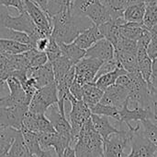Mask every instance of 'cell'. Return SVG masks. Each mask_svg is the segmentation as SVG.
Listing matches in <instances>:
<instances>
[{
    "mask_svg": "<svg viewBox=\"0 0 157 157\" xmlns=\"http://www.w3.org/2000/svg\"><path fill=\"white\" fill-rule=\"evenodd\" d=\"M51 36L58 43H70L85 30L93 25V22L85 16H78L72 12L71 6L51 19Z\"/></svg>",
    "mask_w": 157,
    "mask_h": 157,
    "instance_id": "6da1fadb",
    "label": "cell"
},
{
    "mask_svg": "<svg viewBox=\"0 0 157 157\" xmlns=\"http://www.w3.org/2000/svg\"><path fill=\"white\" fill-rule=\"evenodd\" d=\"M74 149L76 157H104V141L95 130L91 117L82 127Z\"/></svg>",
    "mask_w": 157,
    "mask_h": 157,
    "instance_id": "7a4b0ae2",
    "label": "cell"
},
{
    "mask_svg": "<svg viewBox=\"0 0 157 157\" xmlns=\"http://www.w3.org/2000/svg\"><path fill=\"white\" fill-rule=\"evenodd\" d=\"M131 137V152L127 157H156L157 148L144 135L141 122L136 126L126 125Z\"/></svg>",
    "mask_w": 157,
    "mask_h": 157,
    "instance_id": "3957f363",
    "label": "cell"
},
{
    "mask_svg": "<svg viewBox=\"0 0 157 157\" xmlns=\"http://www.w3.org/2000/svg\"><path fill=\"white\" fill-rule=\"evenodd\" d=\"M66 101L71 105V110L69 112V123L72 128V144H75L79 132L84 126V124L91 117L90 108L85 104L83 100L75 99L69 92L66 96Z\"/></svg>",
    "mask_w": 157,
    "mask_h": 157,
    "instance_id": "277c9868",
    "label": "cell"
},
{
    "mask_svg": "<svg viewBox=\"0 0 157 157\" xmlns=\"http://www.w3.org/2000/svg\"><path fill=\"white\" fill-rule=\"evenodd\" d=\"M58 101L57 87L53 82L36 91L29 105V111L36 114H45L47 109L57 104Z\"/></svg>",
    "mask_w": 157,
    "mask_h": 157,
    "instance_id": "5b68a950",
    "label": "cell"
},
{
    "mask_svg": "<svg viewBox=\"0 0 157 157\" xmlns=\"http://www.w3.org/2000/svg\"><path fill=\"white\" fill-rule=\"evenodd\" d=\"M131 137L129 130L121 129V131L114 133L104 142V157H127L128 149H131Z\"/></svg>",
    "mask_w": 157,
    "mask_h": 157,
    "instance_id": "8992f818",
    "label": "cell"
},
{
    "mask_svg": "<svg viewBox=\"0 0 157 157\" xmlns=\"http://www.w3.org/2000/svg\"><path fill=\"white\" fill-rule=\"evenodd\" d=\"M103 61L93 57H83L75 65V80L80 84L94 82Z\"/></svg>",
    "mask_w": 157,
    "mask_h": 157,
    "instance_id": "52a82bcc",
    "label": "cell"
},
{
    "mask_svg": "<svg viewBox=\"0 0 157 157\" xmlns=\"http://www.w3.org/2000/svg\"><path fill=\"white\" fill-rule=\"evenodd\" d=\"M8 87L9 94L0 95V106H15L25 105L29 106L30 100L28 98L21 83L14 77H9L6 81Z\"/></svg>",
    "mask_w": 157,
    "mask_h": 157,
    "instance_id": "ba28073f",
    "label": "cell"
},
{
    "mask_svg": "<svg viewBox=\"0 0 157 157\" xmlns=\"http://www.w3.org/2000/svg\"><path fill=\"white\" fill-rule=\"evenodd\" d=\"M29 110V106H0V128H13L19 130L22 128L23 118Z\"/></svg>",
    "mask_w": 157,
    "mask_h": 157,
    "instance_id": "9c48e42d",
    "label": "cell"
},
{
    "mask_svg": "<svg viewBox=\"0 0 157 157\" xmlns=\"http://www.w3.org/2000/svg\"><path fill=\"white\" fill-rule=\"evenodd\" d=\"M25 10L38 28L39 31L45 37H50L52 34V22L46 13L33 1L27 0L23 1Z\"/></svg>",
    "mask_w": 157,
    "mask_h": 157,
    "instance_id": "30bf717a",
    "label": "cell"
},
{
    "mask_svg": "<svg viewBox=\"0 0 157 157\" xmlns=\"http://www.w3.org/2000/svg\"><path fill=\"white\" fill-rule=\"evenodd\" d=\"M39 143L42 149L47 150L52 148L58 157L63 155L66 148L71 146V139L61 136L56 131L37 133Z\"/></svg>",
    "mask_w": 157,
    "mask_h": 157,
    "instance_id": "8fae6325",
    "label": "cell"
},
{
    "mask_svg": "<svg viewBox=\"0 0 157 157\" xmlns=\"http://www.w3.org/2000/svg\"><path fill=\"white\" fill-rule=\"evenodd\" d=\"M45 116L52 124L55 131L61 136L71 139L72 143V128L69 121L66 119L65 111H61L57 104H55L47 109Z\"/></svg>",
    "mask_w": 157,
    "mask_h": 157,
    "instance_id": "7c38bea8",
    "label": "cell"
},
{
    "mask_svg": "<svg viewBox=\"0 0 157 157\" xmlns=\"http://www.w3.org/2000/svg\"><path fill=\"white\" fill-rule=\"evenodd\" d=\"M22 127L35 133L55 131L52 124L45 116V114H36L29 110L23 118Z\"/></svg>",
    "mask_w": 157,
    "mask_h": 157,
    "instance_id": "4fadbf2b",
    "label": "cell"
},
{
    "mask_svg": "<svg viewBox=\"0 0 157 157\" xmlns=\"http://www.w3.org/2000/svg\"><path fill=\"white\" fill-rule=\"evenodd\" d=\"M128 96L129 91L123 86L115 83L104 91L103 96L99 103L114 106L120 110L127 102Z\"/></svg>",
    "mask_w": 157,
    "mask_h": 157,
    "instance_id": "5bb4252c",
    "label": "cell"
},
{
    "mask_svg": "<svg viewBox=\"0 0 157 157\" xmlns=\"http://www.w3.org/2000/svg\"><path fill=\"white\" fill-rule=\"evenodd\" d=\"M145 119L154 120L155 119V116L154 111L144 109L142 107H135V108H129L128 102L124 104L121 109H120V123H124L125 125H130L131 122H141Z\"/></svg>",
    "mask_w": 157,
    "mask_h": 157,
    "instance_id": "9a60e30c",
    "label": "cell"
},
{
    "mask_svg": "<svg viewBox=\"0 0 157 157\" xmlns=\"http://www.w3.org/2000/svg\"><path fill=\"white\" fill-rule=\"evenodd\" d=\"M20 131L22 133L25 144L32 155L36 157H58L57 154L52 148L47 149V150H44L41 148L39 143L37 133L30 131L24 127L20 129Z\"/></svg>",
    "mask_w": 157,
    "mask_h": 157,
    "instance_id": "2e32d148",
    "label": "cell"
},
{
    "mask_svg": "<svg viewBox=\"0 0 157 157\" xmlns=\"http://www.w3.org/2000/svg\"><path fill=\"white\" fill-rule=\"evenodd\" d=\"M83 15L88 18L93 24L97 26H99L111 19L108 8L100 0H90Z\"/></svg>",
    "mask_w": 157,
    "mask_h": 157,
    "instance_id": "e0dca14e",
    "label": "cell"
},
{
    "mask_svg": "<svg viewBox=\"0 0 157 157\" xmlns=\"http://www.w3.org/2000/svg\"><path fill=\"white\" fill-rule=\"evenodd\" d=\"M85 56L98 58L103 62L109 61L114 57V46L109 40L102 38L86 50Z\"/></svg>",
    "mask_w": 157,
    "mask_h": 157,
    "instance_id": "ac0fdd59",
    "label": "cell"
},
{
    "mask_svg": "<svg viewBox=\"0 0 157 157\" xmlns=\"http://www.w3.org/2000/svg\"><path fill=\"white\" fill-rule=\"evenodd\" d=\"M27 76L33 77L35 79L37 89L55 82L52 65L50 61L37 68H29L27 71Z\"/></svg>",
    "mask_w": 157,
    "mask_h": 157,
    "instance_id": "d6986e66",
    "label": "cell"
},
{
    "mask_svg": "<svg viewBox=\"0 0 157 157\" xmlns=\"http://www.w3.org/2000/svg\"><path fill=\"white\" fill-rule=\"evenodd\" d=\"M125 22H126V20L124 19V18L122 16L118 19L106 21L105 23H103L98 27L101 34L103 35V37L106 38L107 40H109L114 46L121 35V31H120L121 26L122 24H124Z\"/></svg>",
    "mask_w": 157,
    "mask_h": 157,
    "instance_id": "ffe728a7",
    "label": "cell"
},
{
    "mask_svg": "<svg viewBox=\"0 0 157 157\" xmlns=\"http://www.w3.org/2000/svg\"><path fill=\"white\" fill-rule=\"evenodd\" d=\"M91 120L95 130L101 136L104 142L107 141L110 135L121 131V129H117L116 127H114L109 122V118L106 116L91 114Z\"/></svg>",
    "mask_w": 157,
    "mask_h": 157,
    "instance_id": "44dd1931",
    "label": "cell"
},
{
    "mask_svg": "<svg viewBox=\"0 0 157 157\" xmlns=\"http://www.w3.org/2000/svg\"><path fill=\"white\" fill-rule=\"evenodd\" d=\"M102 38H104V37L101 34L98 27L97 25L93 24L91 27H89L88 29L82 31L75 38L74 43L80 48L86 50L89 47H91L96 42H98V40H100Z\"/></svg>",
    "mask_w": 157,
    "mask_h": 157,
    "instance_id": "7402d4cb",
    "label": "cell"
},
{
    "mask_svg": "<svg viewBox=\"0 0 157 157\" xmlns=\"http://www.w3.org/2000/svg\"><path fill=\"white\" fill-rule=\"evenodd\" d=\"M137 59L139 72L148 84H150L151 77L153 73V60L147 54V48L143 46H137Z\"/></svg>",
    "mask_w": 157,
    "mask_h": 157,
    "instance_id": "603a6c76",
    "label": "cell"
},
{
    "mask_svg": "<svg viewBox=\"0 0 157 157\" xmlns=\"http://www.w3.org/2000/svg\"><path fill=\"white\" fill-rule=\"evenodd\" d=\"M114 57L119 61L121 68L127 72L139 71L137 50L133 51H114Z\"/></svg>",
    "mask_w": 157,
    "mask_h": 157,
    "instance_id": "cb8c5ba5",
    "label": "cell"
},
{
    "mask_svg": "<svg viewBox=\"0 0 157 157\" xmlns=\"http://www.w3.org/2000/svg\"><path fill=\"white\" fill-rule=\"evenodd\" d=\"M104 91L96 86L94 82L86 83L83 85V98L82 100L89 107H93L98 104L103 96Z\"/></svg>",
    "mask_w": 157,
    "mask_h": 157,
    "instance_id": "d4e9b609",
    "label": "cell"
},
{
    "mask_svg": "<svg viewBox=\"0 0 157 157\" xmlns=\"http://www.w3.org/2000/svg\"><path fill=\"white\" fill-rule=\"evenodd\" d=\"M62 55L65 56L74 66L85 57L86 50L77 46L74 42L70 43H59Z\"/></svg>",
    "mask_w": 157,
    "mask_h": 157,
    "instance_id": "484cf974",
    "label": "cell"
},
{
    "mask_svg": "<svg viewBox=\"0 0 157 157\" xmlns=\"http://www.w3.org/2000/svg\"><path fill=\"white\" fill-rule=\"evenodd\" d=\"M147 28L144 25V23H137V22H125L121 26V34L127 38L133 41H138V39L144 34V31ZM149 30V29H148Z\"/></svg>",
    "mask_w": 157,
    "mask_h": 157,
    "instance_id": "4316f807",
    "label": "cell"
},
{
    "mask_svg": "<svg viewBox=\"0 0 157 157\" xmlns=\"http://www.w3.org/2000/svg\"><path fill=\"white\" fill-rule=\"evenodd\" d=\"M31 46L9 39L0 38V53L2 55H16L29 50Z\"/></svg>",
    "mask_w": 157,
    "mask_h": 157,
    "instance_id": "83f0119b",
    "label": "cell"
},
{
    "mask_svg": "<svg viewBox=\"0 0 157 157\" xmlns=\"http://www.w3.org/2000/svg\"><path fill=\"white\" fill-rule=\"evenodd\" d=\"M126 73H128V72L124 68H118L113 71H110L109 73H106V74H103V75L99 76L95 81L94 83L96 84L97 87H98L102 91H105L109 86L115 84L119 77H121V75H124Z\"/></svg>",
    "mask_w": 157,
    "mask_h": 157,
    "instance_id": "f1b7e54d",
    "label": "cell"
},
{
    "mask_svg": "<svg viewBox=\"0 0 157 157\" xmlns=\"http://www.w3.org/2000/svg\"><path fill=\"white\" fill-rule=\"evenodd\" d=\"M0 38L9 39L21 43L29 44V46H31V48H33V41L31 37L28 33L23 31H19L5 27H0Z\"/></svg>",
    "mask_w": 157,
    "mask_h": 157,
    "instance_id": "f546056e",
    "label": "cell"
},
{
    "mask_svg": "<svg viewBox=\"0 0 157 157\" xmlns=\"http://www.w3.org/2000/svg\"><path fill=\"white\" fill-rule=\"evenodd\" d=\"M145 10H146L145 3L128 6L123 12V18L127 22L143 23L145 15Z\"/></svg>",
    "mask_w": 157,
    "mask_h": 157,
    "instance_id": "4dcf8cb0",
    "label": "cell"
},
{
    "mask_svg": "<svg viewBox=\"0 0 157 157\" xmlns=\"http://www.w3.org/2000/svg\"><path fill=\"white\" fill-rule=\"evenodd\" d=\"M51 63H52V68H53L55 83L59 82L69 72V70L74 67V65L63 55Z\"/></svg>",
    "mask_w": 157,
    "mask_h": 157,
    "instance_id": "1f68e13d",
    "label": "cell"
},
{
    "mask_svg": "<svg viewBox=\"0 0 157 157\" xmlns=\"http://www.w3.org/2000/svg\"><path fill=\"white\" fill-rule=\"evenodd\" d=\"M19 131V130L8 127L0 128V150L4 153H8Z\"/></svg>",
    "mask_w": 157,
    "mask_h": 157,
    "instance_id": "d6a6232c",
    "label": "cell"
},
{
    "mask_svg": "<svg viewBox=\"0 0 157 157\" xmlns=\"http://www.w3.org/2000/svg\"><path fill=\"white\" fill-rule=\"evenodd\" d=\"M71 3L72 0H48L42 10L51 19L53 16L69 8L71 6Z\"/></svg>",
    "mask_w": 157,
    "mask_h": 157,
    "instance_id": "836d02e7",
    "label": "cell"
},
{
    "mask_svg": "<svg viewBox=\"0 0 157 157\" xmlns=\"http://www.w3.org/2000/svg\"><path fill=\"white\" fill-rule=\"evenodd\" d=\"M101 2L108 8L111 19L122 17L128 5V0H102Z\"/></svg>",
    "mask_w": 157,
    "mask_h": 157,
    "instance_id": "e575fe53",
    "label": "cell"
},
{
    "mask_svg": "<svg viewBox=\"0 0 157 157\" xmlns=\"http://www.w3.org/2000/svg\"><path fill=\"white\" fill-rule=\"evenodd\" d=\"M144 25L151 30L157 25V0H147Z\"/></svg>",
    "mask_w": 157,
    "mask_h": 157,
    "instance_id": "d590c367",
    "label": "cell"
},
{
    "mask_svg": "<svg viewBox=\"0 0 157 157\" xmlns=\"http://www.w3.org/2000/svg\"><path fill=\"white\" fill-rule=\"evenodd\" d=\"M12 157H36L32 155L28 150L21 131L18 132L17 137L14 140V143L9 150Z\"/></svg>",
    "mask_w": 157,
    "mask_h": 157,
    "instance_id": "8d00e7d4",
    "label": "cell"
},
{
    "mask_svg": "<svg viewBox=\"0 0 157 157\" xmlns=\"http://www.w3.org/2000/svg\"><path fill=\"white\" fill-rule=\"evenodd\" d=\"M90 110H91L92 114L106 116L108 118H111L115 119L117 122H119V120H120V110L114 106L98 103L96 105H94L93 107H91Z\"/></svg>",
    "mask_w": 157,
    "mask_h": 157,
    "instance_id": "74e56055",
    "label": "cell"
},
{
    "mask_svg": "<svg viewBox=\"0 0 157 157\" xmlns=\"http://www.w3.org/2000/svg\"><path fill=\"white\" fill-rule=\"evenodd\" d=\"M25 54L29 61V68H37L49 61L45 52L37 51L35 48H30L29 50L26 51Z\"/></svg>",
    "mask_w": 157,
    "mask_h": 157,
    "instance_id": "f35d334b",
    "label": "cell"
},
{
    "mask_svg": "<svg viewBox=\"0 0 157 157\" xmlns=\"http://www.w3.org/2000/svg\"><path fill=\"white\" fill-rule=\"evenodd\" d=\"M142 129L146 138L157 148V122L150 119L141 121Z\"/></svg>",
    "mask_w": 157,
    "mask_h": 157,
    "instance_id": "ab89813d",
    "label": "cell"
},
{
    "mask_svg": "<svg viewBox=\"0 0 157 157\" xmlns=\"http://www.w3.org/2000/svg\"><path fill=\"white\" fill-rule=\"evenodd\" d=\"M45 53H46L48 60L50 62L54 61L55 59H57L58 57H60L62 56V51H61L59 43L52 36H50L49 43L45 50Z\"/></svg>",
    "mask_w": 157,
    "mask_h": 157,
    "instance_id": "60d3db41",
    "label": "cell"
},
{
    "mask_svg": "<svg viewBox=\"0 0 157 157\" xmlns=\"http://www.w3.org/2000/svg\"><path fill=\"white\" fill-rule=\"evenodd\" d=\"M0 6L6 7H14L18 11V13L25 11L23 0H0Z\"/></svg>",
    "mask_w": 157,
    "mask_h": 157,
    "instance_id": "b9f144b4",
    "label": "cell"
},
{
    "mask_svg": "<svg viewBox=\"0 0 157 157\" xmlns=\"http://www.w3.org/2000/svg\"><path fill=\"white\" fill-rule=\"evenodd\" d=\"M69 92L77 100H82L83 98V85L77 82L75 80H74L73 83L70 86Z\"/></svg>",
    "mask_w": 157,
    "mask_h": 157,
    "instance_id": "7bdbcfd3",
    "label": "cell"
},
{
    "mask_svg": "<svg viewBox=\"0 0 157 157\" xmlns=\"http://www.w3.org/2000/svg\"><path fill=\"white\" fill-rule=\"evenodd\" d=\"M49 39H50V37H40V38H39L35 43L34 48L37 51H40V52H45V50H46V48L48 46V43H49Z\"/></svg>",
    "mask_w": 157,
    "mask_h": 157,
    "instance_id": "ee69618b",
    "label": "cell"
},
{
    "mask_svg": "<svg viewBox=\"0 0 157 157\" xmlns=\"http://www.w3.org/2000/svg\"><path fill=\"white\" fill-rule=\"evenodd\" d=\"M150 93L152 94V98H153V104H154V113L155 116V121L157 122V87H151L149 88Z\"/></svg>",
    "mask_w": 157,
    "mask_h": 157,
    "instance_id": "f6af8a7d",
    "label": "cell"
},
{
    "mask_svg": "<svg viewBox=\"0 0 157 157\" xmlns=\"http://www.w3.org/2000/svg\"><path fill=\"white\" fill-rule=\"evenodd\" d=\"M61 157H76L75 149L72 148V146H69L68 148L65 149V151L63 152V155Z\"/></svg>",
    "mask_w": 157,
    "mask_h": 157,
    "instance_id": "bcb514c9",
    "label": "cell"
},
{
    "mask_svg": "<svg viewBox=\"0 0 157 157\" xmlns=\"http://www.w3.org/2000/svg\"><path fill=\"white\" fill-rule=\"evenodd\" d=\"M150 31H151V42L150 43L157 44V29L153 28L150 30Z\"/></svg>",
    "mask_w": 157,
    "mask_h": 157,
    "instance_id": "7dc6e473",
    "label": "cell"
},
{
    "mask_svg": "<svg viewBox=\"0 0 157 157\" xmlns=\"http://www.w3.org/2000/svg\"><path fill=\"white\" fill-rule=\"evenodd\" d=\"M147 0H128V6H132V5H138V4H144L146 3Z\"/></svg>",
    "mask_w": 157,
    "mask_h": 157,
    "instance_id": "c3c4849f",
    "label": "cell"
},
{
    "mask_svg": "<svg viewBox=\"0 0 157 157\" xmlns=\"http://www.w3.org/2000/svg\"><path fill=\"white\" fill-rule=\"evenodd\" d=\"M5 85H6V81H3V80L0 78V92H1V90H3V88H4Z\"/></svg>",
    "mask_w": 157,
    "mask_h": 157,
    "instance_id": "681fc988",
    "label": "cell"
},
{
    "mask_svg": "<svg viewBox=\"0 0 157 157\" xmlns=\"http://www.w3.org/2000/svg\"><path fill=\"white\" fill-rule=\"evenodd\" d=\"M6 154H7V153H4L3 151L0 150V157H5V155H6Z\"/></svg>",
    "mask_w": 157,
    "mask_h": 157,
    "instance_id": "f907efd6",
    "label": "cell"
},
{
    "mask_svg": "<svg viewBox=\"0 0 157 157\" xmlns=\"http://www.w3.org/2000/svg\"><path fill=\"white\" fill-rule=\"evenodd\" d=\"M5 157H12V155H11V154H10L9 152H8V153H7V154H6V155H5Z\"/></svg>",
    "mask_w": 157,
    "mask_h": 157,
    "instance_id": "816d5d0a",
    "label": "cell"
},
{
    "mask_svg": "<svg viewBox=\"0 0 157 157\" xmlns=\"http://www.w3.org/2000/svg\"><path fill=\"white\" fill-rule=\"evenodd\" d=\"M3 57H4V56H3V55H2V54L0 53V62H1L2 60H3Z\"/></svg>",
    "mask_w": 157,
    "mask_h": 157,
    "instance_id": "f5cc1de1",
    "label": "cell"
},
{
    "mask_svg": "<svg viewBox=\"0 0 157 157\" xmlns=\"http://www.w3.org/2000/svg\"><path fill=\"white\" fill-rule=\"evenodd\" d=\"M23 1H27V0H23Z\"/></svg>",
    "mask_w": 157,
    "mask_h": 157,
    "instance_id": "db71d44e",
    "label": "cell"
},
{
    "mask_svg": "<svg viewBox=\"0 0 157 157\" xmlns=\"http://www.w3.org/2000/svg\"><path fill=\"white\" fill-rule=\"evenodd\" d=\"M155 28H156V29H157V27H155Z\"/></svg>",
    "mask_w": 157,
    "mask_h": 157,
    "instance_id": "11a10c76",
    "label": "cell"
},
{
    "mask_svg": "<svg viewBox=\"0 0 157 157\" xmlns=\"http://www.w3.org/2000/svg\"><path fill=\"white\" fill-rule=\"evenodd\" d=\"M100 1H102V0H100Z\"/></svg>",
    "mask_w": 157,
    "mask_h": 157,
    "instance_id": "9f6ffc18",
    "label": "cell"
},
{
    "mask_svg": "<svg viewBox=\"0 0 157 157\" xmlns=\"http://www.w3.org/2000/svg\"><path fill=\"white\" fill-rule=\"evenodd\" d=\"M156 157H157V155H156Z\"/></svg>",
    "mask_w": 157,
    "mask_h": 157,
    "instance_id": "6f0895ef",
    "label": "cell"
}]
</instances>
